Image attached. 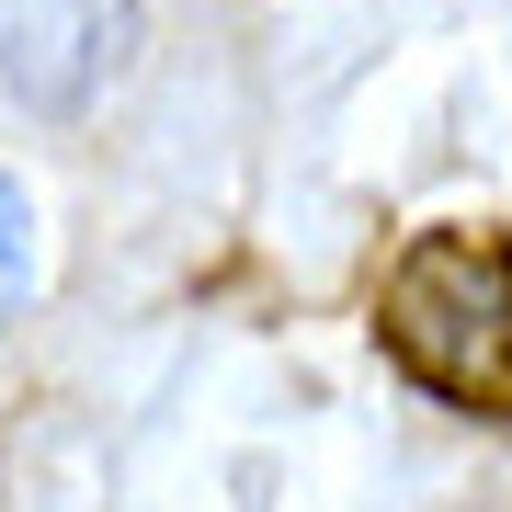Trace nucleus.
Here are the masks:
<instances>
[{"mask_svg": "<svg viewBox=\"0 0 512 512\" xmlns=\"http://www.w3.org/2000/svg\"><path fill=\"white\" fill-rule=\"evenodd\" d=\"M137 0H0V92L35 114H80L126 69Z\"/></svg>", "mask_w": 512, "mask_h": 512, "instance_id": "obj_2", "label": "nucleus"}, {"mask_svg": "<svg viewBox=\"0 0 512 512\" xmlns=\"http://www.w3.org/2000/svg\"><path fill=\"white\" fill-rule=\"evenodd\" d=\"M376 342L433 399L512 421V239L501 228H410L376 285Z\"/></svg>", "mask_w": 512, "mask_h": 512, "instance_id": "obj_1", "label": "nucleus"}, {"mask_svg": "<svg viewBox=\"0 0 512 512\" xmlns=\"http://www.w3.org/2000/svg\"><path fill=\"white\" fill-rule=\"evenodd\" d=\"M23 274H35V217H23V194L0 183V308L23 296Z\"/></svg>", "mask_w": 512, "mask_h": 512, "instance_id": "obj_3", "label": "nucleus"}]
</instances>
